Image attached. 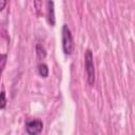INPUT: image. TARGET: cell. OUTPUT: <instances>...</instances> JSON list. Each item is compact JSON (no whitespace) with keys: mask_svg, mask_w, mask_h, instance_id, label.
Instances as JSON below:
<instances>
[{"mask_svg":"<svg viewBox=\"0 0 135 135\" xmlns=\"http://www.w3.org/2000/svg\"><path fill=\"white\" fill-rule=\"evenodd\" d=\"M5 58H6V56L5 55H2V63H1V69L3 70V68H4V63H5Z\"/></svg>","mask_w":135,"mask_h":135,"instance_id":"cell-8","label":"cell"},{"mask_svg":"<svg viewBox=\"0 0 135 135\" xmlns=\"http://www.w3.org/2000/svg\"><path fill=\"white\" fill-rule=\"evenodd\" d=\"M84 64H85V72L88 76V82L90 85H93L95 82V69L93 63V54L91 50H86L84 55Z\"/></svg>","mask_w":135,"mask_h":135,"instance_id":"cell-2","label":"cell"},{"mask_svg":"<svg viewBox=\"0 0 135 135\" xmlns=\"http://www.w3.org/2000/svg\"><path fill=\"white\" fill-rule=\"evenodd\" d=\"M36 53H37V56H38L39 58H44L45 55H46V52H45L44 47H43L42 44H40V43H38V44L36 45Z\"/></svg>","mask_w":135,"mask_h":135,"instance_id":"cell-6","label":"cell"},{"mask_svg":"<svg viewBox=\"0 0 135 135\" xmlns=\"http://www.w3.org/2000/svg\"><path fill=\"white\" fill-rule=\"evenodd\" d=\"M46 5H47V21L49 23L54 26L55 24V9H54V2L53 1H49L46 2Z\"/></svg>","mask_w":135,"mask_h":135,"instance_id":"cell-4","label":"cell"},{"mask_svg":"<svg viewBox=\"0 0 135 135\" xmlns=\"http://www.w3.org/2000/svg\"><path fill=\"white\" fill-rule=\"evenodd\" d=\"M43 129V123L39 119H33L26 122L25 130L28 135H38Z\"/></svg>","mask_w":135,"mask_h":135,"instance_id":"cell-3","label":"cell"},{"mask_svg":"<svg viewBox=\"0 0 135 135\" xmlns=\"http://www.w3.org/2000/svg\"><path fill=\"white\" fill-rule=\"evenodd\" d=\"M5 103H6V100H5V93H4V91H2V92H1V109H4Z\"/></svg>","mask_w":135,"mask_h":135,"instance_id":"cell-7","label":"cell"},{"mask_svg":"<svg viewBox=\"0 0 135 135\" xmlns=\"http://www.w3.org/2000/svg\"><path fill=\"white\" fill-rule=\"evenodd\" d=\"M38 73H39V75L41 77H47V75H49V69H47L46 64L40 63L38 65Z\"/></svg>","mask_w":135,"mask_h":135,"instance_id":"cell-5","label":"cell"},{"mask_svg":"<svg viewBox=\"0 0 135 135\" xmlns=\"http://www.w3.org/2000/svg\"><path fill=\"white\" fill-rule=\"evenodd\" d=\"M5 4H6V1L1 0V1H0V9H3V7H4Z\"/></svg>","mask_w":135,"mask_h":135,"instance_id":"cell-9","label":"cell"},{"mask_svg":"<svg viewBox=\"0 0 135 135\" xmlns=\"http://www.w3.org/2000/svg\"><path fill=\"white\" fill-rule=\"evenodd\" d=\"M75 43L74 39L72 36V33L66 24L63 25L62 27V49L65 55H71L74 51Z\"/></svg>","mask_w":135,"mask_h":135,"instance_id":"cell-1","label":"cell"}]
</instances>
